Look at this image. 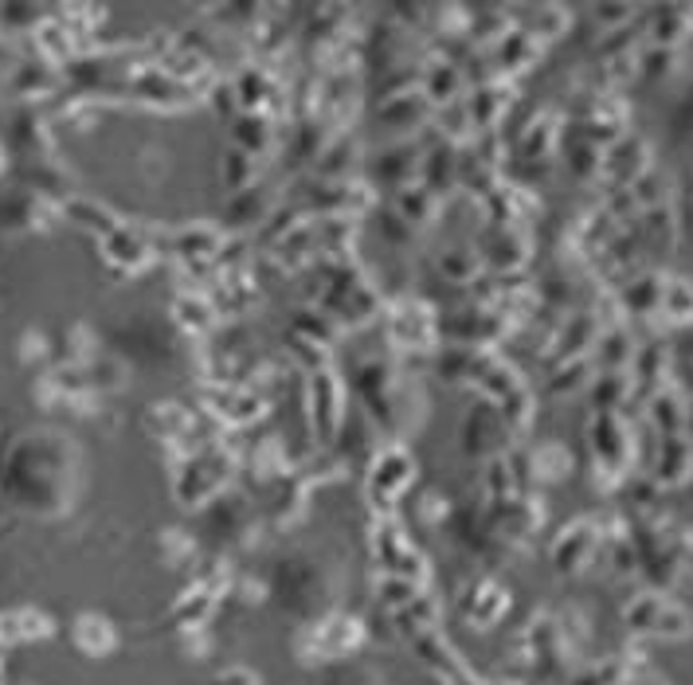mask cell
<instances>
[{
	"instance_id": "obj_1",
	"label": "cell",
	"mask_w": 693,
	"mask_h": 685,
	"mask_svg": "<svg viewBox=\"0 0 693 685\" xmlns=\"http://www.w3.org/2000/svg\"><path fill=\"white\" fill-rule=\"evenodd\" d=\"M231 478H236V455L220 447H204L181 458V466L173 470V493L188 510H204L208 501L228 493Z\"/></svg>"
},
{
	"instance_id": "obj_25",
	"label": "cell",
	"mask_w": 693,
	"mask_h": 685,
	"mask_svg": "<svg viewBox=\"0 0 693 685\" xmlns=\"http://www.w3.org/2000/svg\"><path fill=\"white\" fill-rule=\"evenodd\" d=\"M220 176L236 188V193L239 188H251L255 181H259V161L247 157V153H239V150H228L220 161Z\"/></svg>"
},
{
	"instance_id": "obj_3",
	"label": "cell",
	"mask_w": 693,
	"mask_h": 685,
	"mask_svg": "<svg viewBox=\"0 0 693 685\" xmlns=\"http://www.w3.org/2000/svg\"><path fill=\"white\" fill-rule=\"evenodd\" d=\"M588 443H592V470L615 486L627 470V455H631V427L624 423L619 412H596L588 423Z\"/></svg>"
},
{
	"instance_id": "obj_17",
	"label": "cell",
	"mask_w": 693,
	"mask_h": 685,
	"mask_svg": "<svg viewBox=\"0 0 693 685\" xmlns=\"http://www.w3.org/2000/svg\"><path fill=\"white\" fill-rule=\"evenodd\" d=\"M654 482L662 486H678L693 475V443L682 439V435H667L659 443V455H654Z\"/></svg>"
},
{
	"instance_id": "obj_28",
	"label": "cell",
	"mask_w": 693,
	"mask_h": 685,
	"mask_svg": "<svg viewBox=\"0 0 693 685\" xmlns=\"http://www.w3.org/2000/svg\"><path fill=\"white\" fill-rule=\"evenodd\" d=\"M67 216H71V220H79L83 228H98V231H106V236H110V231L118 228L115 216H110V208H106V204L71 200V204H67Z\"/></svg>"
},
{
	"instance_id": "obj_19",
	"label": "cell",
	"mask_w": 693,
	"mask_h": 685,
	"mask_svg": "<svg viewBox=\"0 0 693 685\" xmlns=\"http://www.w3.org/2000/svg\"><path fill=\"white\" fill-rule=\"evenodd\" d=\"M506 106H509V90H501L498 83H483L478 90H470L463 110L466 118H470V126H490L506 115Z\"/></svg>"
},
{
	"instance_id": "obj_20",
	"label": "cell",
	"mask_w": 693,
	"mask_h": 685,
	"mask_svg": "<svg viewBox=\"0 0 693 685\" xmlns=\"http://www.w3.org/2000/svg\"><path fill=\"white\" fill-rule=\"evenodd\" d=\"M173 317H176V326H181V334L201 337L216 326V306H212L208 298H201V294H181V298L173 302Z\"/></svg>"
},
{
	"instance_id": "obj_31",
	"label": "cell",
	"mask_w": 693,
	"mask_h": 685,
	"mask_svg": "<svg viewBox=\"0 0 693 685\" xmlns=\"http://www.w3.org/2000/svg\"><path fill=\"white\" fill-rule=\"evenodd\" d=\"M440 271L455 282H470L474 271H478V259H474L470 251H447V255L440 259Z\"/></svg>"
},
{
	"instance_id": "obj_27",
	"label": "cell",
	"mask_w": 693,
	"mask_h": 685,
	"mask_svg": "<svg viewBox=\"0 0 693 685\" xmlns=\"http://www.w3.org/2000/svg\"><path fill=\"white\" fill-rule=\"evenodd\" d=\"M662 282H667V279H654V274H647V279H635L631 286H627L624 302H631V309H639V314L659 309L662 306Z\"/></svg>"
},
{
	"instance_id": "obj_5",
	"label": "cell",
	"mask_w": 693,
	"mask_h": 685,
	"mask_svg": "<svg viewBox=\"0 0 693 685\" xmlns=\"http://www.w3.org/2000/svg\"><path fill=\"white\" fill-rule=\"evenodd\" d=\"M506 443H509V423L490 400L474 404L463 415V423H458V450L466 458H486L490 463V458L506 455Z\"/></svg>"
},
{
	"instance_id": "obj_33",
	"label": "cell",
	"mask_w": 693,
	"mask_h": 685,
	"mask_svg": "<svg viewBox=\"0 0 693 685\" xmlns=\"http://www.w3.org/2000/svg\"><path fill=\"white\" fill-rule=\"evenodd\" d=\"M670 130H674V138H678V141H693V90H685L682 102L674 106Z\"/></svg>"
},
{
	"instance_id": "obj_16",
	"label": "cell",
	"mask_w": 693,
	"mask_h": 685,
	"mask_svg": "<svg viewBox=\"0 0 693 685\" xmlns=\"http://www.w3.org/2000/svg\"><path fill=\"white\" fill-rule=\"evenodd\" d=\"M231 90H236L239 115H267V102L274 98V79L263 67L247 63L236 79H231Z\"/></svg>"
},
{
	"instance_id": "obj_29",
	"label": "cell",
	"mask_w": 693,
	"mask_h": 685,
	"mask_svg": "<svg viewBox=\"0 0 693 685\" xmlns=\"http://www.w3.org/2000/svg\"><path fill=\"white\" fill-rule=\"evenodd\" d=\"M674 63H678V55H674V47H647V52H639L635 55V67H639V79H667L670 70H674Z\"/></svg>"
},
{
	"instance_id": "obj_6",
	"label": "cell",
	"mask_w": 693,
	"mask_h": 685,
	"mask_svg": "<svg viewBox=\"0 0 693 685\" xmlns=\"http://www.w3.org/2000/svg\"><path fill=\"white\" fill-rule=\"evenodd\" d=\"M306 200L322 220H345V216L372 208L377 193H372V185L357 181V176H342V181H314L306 188Z\"/></svg>"
},
{
	"instance_id": "obj_26",
	"label": "cell",
	"mask_w": 693,
	"mask_h": 685,
	"mask_svg": "<svg viewBox=\"0 0 693 685\" xmlns=\"http://www.w3.org/2000/svg\"><path fill=\"white\" fill-rule=\"evenodd\" d=\"M553 150H556V122L553 118H541V122L529 126L526 138H521V153H526V157H549Z\"/></svg>"
},
{
	"instance_id": "obj_10",
	"label": "cell",
	"mask_w": 693,
	"mask_h": 685,
	"mask_svg": "<svg viewBox=\"0 0 693 685\" xmlns=\"http://www.w3.org/2000/svg\"><path fill=\"white\" fill-rule=\"evenodd\" d=\"M650 145L642 138H619L607 150L604 157V173L611 185H635L642 173H650Z\"/></svg>"
},
{
	"instance_id": "obj_18",
	"label": "cell",
	"mask_w": 693,
	"mask_h": 685,
	"mask_svg": "<svg viewBox=\"0 0 693 685\" xmlns=\"http://www.w3.org/2000/svg\"><path fill=\"white\" fill-rule=\"evenodd\" d=\"M443 208V200L435 193H427L423 185H408L396 193V216L408 224V228H423L431 224V216Z\"/></svg>"
},
{
	"instance_id": "obj_22",
	"label": "cell",
	"mask_w": 693,
	"mask_h": 685,
	"mask_svg": "<svg viewBox=\"0 0 693 685\" xmlns=\"http://www.w3.org/2000/svg\"><path fill=\"white\" fill-rule=\"evenodd\" d=\"M216 400H224V404H216V412H220L224 423H251L263 415V400L255 392H247V388H216Z\"/></svg>"
},
{
	"instance_id": "obj_14",
	"label": "cell",
	"mask_w": 693,
	"mask_h": 685,
	"mask_svg": "<svg viewBox=\"0 0 693 685\" xmlns=\"http://www.w3.org/2000/svg\"><path fill=\"white\" fill-rule=\"evenodd\" d=\"M420 168H423L420 145H392V150H385L377 161H372V176L385 181V185H396V188L412 185Z\"/></svg>"
},
{
	"instance_id": "obj_34",
	"label": "cell",
	"mask_w": 693,
	"mask_h": 685,
	"mask_svg": "<svg viewBox=\"0 0 693 685\" xmlns=\"http://www.w3.org/2000/svg\"><path fill=\"white\" fill-rule=\"evenodd\" d=\"M611 115H624V106L615 102V98H611V102H607V106H599V110H596V115H592V118H599V122H607V118H611ZM592 138H607V130H588V141H592ZM611 138H615V141L624 138V122H615V126H611Z\"/></svg>"
},
{
	"instance_id": "obj_11",
	"label": "cell",
	"mask_w": 693,
	"mask_h": 685,
	"mask_svg": "<svg viewBox=\"0 0 693 685\" xmlns=\"http://www.w3.org/2000/svg\"><path fill=\"white\" fill-rule=\"evenodd\" d=\"M106 259L115 267H126V271H145V267L158 259V251H153V243L141 236L138 228H122V224H118V228L106 236Z\"/></svg>"
},
{
	"instance_id": "obj_32",
	"label": "cell",
	"mask_w": 693,
	"mask_h": 685,
	"mask_svg": "<svg viewBox=\"0 0 693 685\" xmlns=\"http://www.w3.org/2000/svg\"><path fill=\"white\" fill-rule=\"evenodd\" d=\"M588 380V369H584V360H572L569 369H553V380H549V392H576L580 384Z\"/></svg>"
},
{
	"instance_id": "obj_8",
	"label": "cell",
	"mask_w": 693,
	"mask_h": 685,
	"mask_svg": "<svg viewBox=\"0 0 693 685\" xmlns=\"http://www.w3.org/2000/svg\"><path fill=\"white\" fill-rule=\"evenodd\" d=\"M274 200H279V196H274V188L263 185V181H255L251 188H239V193H231L224 224H228V228H236V231L263 228L274 211H279V204H274Z\"/></svg>"
},
{
	"instance_id": "obj_15",
	"label": "cell",
	"mask_w": 693,
	"mask_h": 685,
	"mask_svg": "<svg viewBox=\"0 0 693 685\" xmlns=\"http://www.w3.org/2000/svg\"><path fill=\"white\" fill-rule=\"evenodd\" d=\"M420 95L427 98L431 106H447L463 95V70L451 59H431L427 67L420 70Z\"/></svg>"
},
{
	"instance_id": "obj_21",
	"label": "cell",
	"mask_w": 693,
	"mask_h": 685,
	"mask_svg": "<svg viewBox=\"0 0 693 685\" xmlns=\"http://www.w3.org/2000/svg\"><path fill=\"white\" fill-rule=\"evenodd\" d=\"M592 548H596V529H592V521H572V529H564L561 541H556V564H561V568H576V564L588 561Z\"/></svg>"
},
{
	"instance_id": "obj_2",
	"label": "cell",
	"mask_w": 693,
	"mask_h": 685,
	"mask_svg": "<svg viewBox=\"0 0 693 685\" xmlns=\"http://www.w3.org/2000/svg\"><path fill=\"white\" fill-rule=\"evenodd\" d=\"M412 482H415V455L408 447H400V443H388L385 450L372 455L365 493H369L372 505L388 518V513L400 505V498L412 490Z\"/></svg>"
},
{
	"instance_id": "obj_23",
	"label": "cell",
	"mask_w": 693,
	"mask_h": 685,
	"mask_svg": "<svg viewBox=\"0 0 693 685\" xmlns=\"http://www.w3.org/2000/svg\"><path fill=\"white\" fill-rule=\"evenodd\" d=\"M650 17L659 20V24L650 28V35H654V47H674L678 40H682L685 32H693V9H678V4H662V9H654Z\"/></svg>"
},
{
	"instance_id": "obj_30",
	"label": "cell",
	"mask_w": 693,
	"mask_h": 685,
	"mask_svg": "<svg viewBox=\"0 0 693 685\" xmlns=\"http://www.w3.org/2000/svg\"><path fill=\"white\" fill-rule=\"evenodd\" d=\"M650 415H654V423H659V431H667V435H674V431L682 427V420H685V400H678L674 392L654 395V400H650Z\"/></svg>"
},
{
	"instance_id": "obj_7",
	"label": "cell",
	"mask_w": 693,
	"mask_h": 685,
	"mask_svg": "<svg viewBox=\"0 0 693 685\" xmlns=\"http://www.w3.org/2000/svg\"><path fill=\"white\" fill-rule=\"evenodd\" d=\"M388 337H392L400 349H431L435 337H440V314L427 306V302L404 298L388 309Z\"/></svg>"
},
{
	"instance_id": "obj_4",
	"label": "cell",
	"mask_w": 693,
	"mask_h": 685,
	"mask_svg": "<svg viewBox=\"0 0 693 685\" xmlns=\"http://www.w3.org/2000/svg\"><path fill=\"white\" fill-rule=\"evenodd\" d=\"M306 407H310V427H314L317 439H322V443L334 439L337 431H342L349 404H345L342 377H337L329 365L310 372V380H306Z\"/></svg>"
},
{
	"instance_id": "obj_13",
	"label": "cell",
	"mask_w": 693,
	"mask_h": 685,
	"mask_svg": "<svg viewBox=\"0 0 693 685\" xmlns=\"http://www.w3.org/2000/svg\"><path fill=\"white\" fill-rule=\"evenodd\" d=\"M431 110H435V106H431L427 98L420 95V90H404V95H385V98H380V122H385L388 130H400V133L423 126Z\"/></svg>"
},
{
	"instance_id": "obj_24",
	"label": "cell",
	"mask_w": 693,
	"mask_h": 685,
	"mask_svg": "<svg viewBox=\"0 0 693 685\" xmlns=\"http://www.w3.org/2000/svg\"><path fill=\"white\" fill-rule=\"evenodd\" d=\"M659 314H667L670 322H678V326L693 322V286H690V282H685V279H667V282H662Z\"/></svg>"
},
{
	"instance_id": "obj_9",
	"label": "cell",
	"mask_w": 693,
	"mask_h": 685,
	"mask_svg": "<svg viewBox=\"0 0 693 685\" xmlns=\"http://www.w3.org/2000/svg\"><path fill=\"white\" fill-rule=\"evenodd\" d=\"M220 231L212 228V224H188L173 236V251L181 255V263L193 267V271H208V267L220 263Z\"/></svg>"
},
{
	"instance_id": "obj_12",
	"label": "cell",
	"mask_w": 693,
	"mask_h": 685,
	"mask_svg": "<svg viewBox=\"0 0 693 685\" xmlns=\"http://www.w3.org/2000/svg\"><path fill=\"white\" fill-rule=\"evenodd\" d=\"M231 141H236L239 153H247V157L259 161L274 150L279 130H274L271 115H236L231 118Z\"/></svg>"
}]
</instances>
